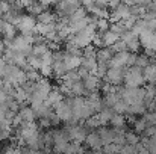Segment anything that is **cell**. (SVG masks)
I'll return each mask as SVG.
<instances>
[{"mask_svg": "<svg viewBox=\"0 0 156 154\" xmlns=\"http://www.w3.org/2000/svg\"><path fill=\"white\" fill-rule=\"evenodd\" d=\"M144 82H146V79H144V74H143V68L132 65L130 68L126 70V74H124L126 86H143Z\"/></svg>", "mask_w": 156, "mask_h": 154, "instance_id": "obj_1", "label": "cell"}, {"mask_svg": "<svg viewBox=\"0 0 156 154\" xmlns=\"http://www.w3.org/2000/svg\"><path fill=\"white\" fill-rule=\"evenodd\" d=\"M37 18L30 14V15H20V23L17 24V29L23 33V35H34L35 27H37Z\"/></svg>", "mask_w": 156, "mask_h": 154, "instance_id": "obj_2", "label": "cell"}, {"mask_svg": "<svg viewBox=\"0 0 156 154\" xmlns=\"http://www.w3.org/2000/svg\"><path fill=\"white\" fill-rule=\"evenodd\" d=\"M126 70L127 68H114V67H109L108 68V73H106V80L111 83V85H121L124 82V74H126Z\"/></svg>", "mask_w": 156, "mask_h": 154, "instance_id": "obj_3", "label": "cell"}, {"mask_svg": "<svg viewBox=\"0 0 156 154\" xmlns=\"http://www.w3.org/2000/svg\"><path fill=\"white\" fill-rule=\"evenodd\" d=\"M55 113L61 118V121H64V122H67L71 116H73V109H71V104L70 101L67 100V98H64L62 101H59L55 107Z\"/></svg>", "mask_w": 156, "mask_h": 154, "instance_id": "obj_4", "label": "cell"}, {"mask_svg": "<svg viewBox=\"0 0 156 154\" xmlns=\"http://www.w3.org/2000/svg\"><path fill=\"white\" fill-rule=\"evenodd\" d=\"M132 51L124 50V51H117L114 53L112 59L109 60V67H114V68H127V60H129V56H130Z\"/></svg>", "mask_w": 156, "mask_h": 154, "instance_id": "obj_5", "label": "cell"}, {"mask_svg": "<svg viewBox=\"0 0 156 154\" xmlns=\"http://www.w3.org/2000/svg\"><path fill=\"white\" fill-rule=\"evenodd\" d=\"M129 15H130V6L121 2V3L112 11V14L109 15V21L117 23V21H121V20L127 18Z\"/></svg>", "mask_w": 156, "mask_h": 154, "instance_id": "obj_6", "label": "cell"}, {"mask_svg": "<svg viewBox=\"0 0 156 154\" xmlns=\"http://www.w3.org/2000/svg\"><path fill=\"white\" fill-rule=\"evenodd\" d=\"M67 133H68V138H70V141H76V142H85V139H87V130L83 128V127H80V125H77V124H74V125H68L67 127Z\"/></svg>", "mask_w": 156, "mask_h": 154, "instance_id": "obj_7", "label": "cell"}, {"mask_svg": "<svg viewBox=\"0 0 156 154\" xmlns=\"http://www.w3.org/2000/svg\"><path fill=\"white\" fill-rule=\"evenodd\" d=\"M85 144L93 150V151H96V153H99V151H103V141H102V138H100V133H96V132H93V133H90V135H87V139H85Z\"/></svg>", "mask_w": 156, "mask_h": 154, "instance_id": "obj_8", "label": "cell"}, {"mask_svg": "<svg viewBox=\"0 0 156 154\" xmlns=\"http://www.w3.org/2000/svg\"><path fill=\"white\" fill-rule=\"evenodd\" d=\"M64 63H65L67 70H77V68L82 65V56H79V54H71V53L65 51Z\"/></svg>", "mask_w": 156, "mask_h": 154, "instance_id": "obj_9", "label": "cell"}, {"mask_svg": "<svg viewBox=\"0 0 156 154\" xmlns=\"http://www.w3.org/2000/svg\"><path fill=\"white\" fill-rule=\"evenodd\" d=\"M155 38H156V33L153 30H150V29H144L140 33V41H141V46L144 49H150L153 41H155Z\"/></svg>", "mask_w": 156, "mask_h": 154, "instance_id": "obj_10", "label": "cell"}, {"mask_svg": "<svg viewBox=\"0 0 156 154\" xmlns=\"http://www.w3.org/2000/svg\"><path fill=\"white\" fill-rule=\"evenodd\" d=\"M100 79L96 76V74H90L87 79H83V85H85V89L87 92H93V91H97L100 88Z\"/></svg>", "mask_w": 156, "mask_h": 154, "instance_id": "obj_11", "label": "cell"}, {"mask_svg": "<svg viewBox=\"0 0 156 154\" xmlns=\"http://www.w3.org/2000/svg\"><path fill=\"white\" fill-rule=\"evenodd\" d=\"M96 115H97V118H99V121H100V125H106V124L111 122V118H112V115H114V109L109 107V106H105L103 109H102L100 112H97Z\"/></svg>", "mask_w": 156, "mask_h": 154, "instance_id": "obj_12", "label": "cell"}, {"mask_svg": "<svg viewBox=\"0 0 156 154\" xmlns=\"http://www.w3.org/2000/svg\"><path fill=\"white\" fill-rule=\"evenodd\" d=\"M77 80H82V79H80L79 73L74 71V70H68V71L61 77V83H64V85H67V86H71V85H73L74 82H77Z\"/></svg>", "mask_w": 156, "mask_h": 154, "instance_id": "obj_13", "label": "cell"}, {"mask_svg": "<svg viewBox=\"0 0 156 154\" xmlns=\"http://www.w3.org/2000/svg\"><path fill=\"white\" fill-rule=\"evenodd\" d=\"M97 60L99 62H102V63H109V60L112 59V56H114V51L111 47H102V49H99L97 50Z\"/></svg>", "mask_w": 156, "mask_h": 154, "instance_id": "obj_14", "label": "cell"}, {"mask_svg": "<svg viewBox=\"0 0 156 154\" xmlns=\"http://www.w3.org/2000/svg\"><path fill=\"white\" fill-rule=\"evenodd\" d=\"M102 39H103V46L105 47H111L112 44H115L118 39H120V35H117L115 32H112L111 29L106 30L102 33Z\"/></svg>", "mask_w": 156, "mask_h": 154, "instance_id": "obj_15", "label": "cell"}, {"mask_svg": "<svg viewBox=\"0 0 156 154\" xmlns=\"http://www.w3.org/2000/svg\"><path fill=\"white\" fill-rule=\"evenodd\" d=\"M62 100H64V94H62L59 89H52L50 94H49V97H47V100H46V103H47L50 107H55L58 103L62 101Z\"/></svg>", "mask_w": 156, "mask_h": 154, "instance_id": "obj_16", "label": "cell"}, {"mask_svg": "<svg viewBox=\"0 0 156 154\" xmlns=\"http://www.w3.org/2000/svg\"><path fill=\"white\" fill-rule=\"evenodd\" d=\"M146 109H147V106H146L144 101L132 103V104L127 106V113L129 115H141V113L146 112Z\"/></svg>", "mask_w": 156, "mask_h": 154, "instance_id": "obj_17", "label": "cell"}, {"mask_svg": "<svg viewBox=\"0 0 156 154\" xmlns=\"http://www.w3.org/2000/svg\"><path fill=\"white\" fill-rule=\"evenodd\" d=\"M18 113L21 115L23 121H35V118H37L35 110L32 109V106H30V107H27V106H21L20 110H18Z\"/></svg>", "mask_w": 156, "mask_h": 154, "instance_id": "obj_18", "label": "cell"}, {"mask_svg": "<svg viewBox=\"0 0 156 154\" xmlns=\"http://www.w3.org/2000/svg\"><path fill=\"white\" fill-rule=\"evenodd\" d=\"M37 21L38 23H44V24H50L56 21V15L50 11H43L40 15H37Z\"/></svg>", "mask_w": 156, "mask_h": 154, "instance_id": "obj_19", "label": "cell"}, {"mask_svg": "<svg viewBox=\"0 0 156 154\" xmlns=\"http://www.w3.org/2000/svg\"><path fill=\"white\" fill-rule=\"evenodd\" d=\"M143 74H144V79L146 82H153L156 77V63H149L146 68H143Z\"/></svg>", "mask_w": 156, "mask_h": 154, "instance_id": "obj_20", "label": "cell"}, {"mask_svg": "<svg viewBox=\"0 0 156 154\" xmlns=\"http://www.w3.org/2000/svg\"><path fill=\"white\" fill-rule=\"evenodd\" d=\"M67 71H68V70H67L64 60H55V62H53V74H55L58 79H61Z\"/></svg>", "mask_w": 156, "mask_h": 154, "instance_id": "obj_21", "label": "cell"}, {"mask_svg": "<svg viewBox=\"0 0 156 154\" xmlns=\"http://www.w3.org/2000/svg\"><path fill=\"white\" fill-rule=\"evenodd\" d=\"M100 133V138L103 141V144H109V142H114V138H115V132L111 130V128H106V127H102L99 130Z\"/></svg>", "mask_w": 156, "mask_h": 154, "instance_id": "obj_22", "label": "cell"}, {"mask_svg": "<svg viewBox=\"0 0 156 154\" xmlns=\"http://www.w3.org/2000/svg\"><path fill=\"white\" fill-rule=\"evenodd\" d=\"M15 32H17V26L15 24H12V23H9V21H6V24H5V29H3V36L6 38V39H14L15 38Z\"/></svg>", "mask_w": 156, "mask_h": 154, "instance_id": "obj_23", "label": "cell"}, {"mask_svg": "<svg viewBox=\"0 0 156 154\" xmlns=\"http://www.w3.org/2000/svg\"><path fill=\"white\" fill-rule=\"evenodd\" d=\"M109 124H112V127H124V125H126L124 113H117V112H114V115H112Z\"/></svg>", "mask_w": 156, "mask_h": 154, "instance_id": "obj_24", "label": "cell"}, {"mask_svg": "<svg viewBox=\"0 0 156 154\" xmlns=\"http://www.w3.org/2000/svg\"><path fill=\"white\" fill-rule=\"evenodd\" d=\"M27 63L32 67V68H35V70H38L40 71V68H41V65H43V60H41V56H38V54H34V53H30L29 56H27Z\"/></svg>", "mask_w": 156, "mask_h": 154, "instance_id": "obj_25", "label": "cell"}, {"mask_svg": "<svg viewBox=\"0 0 156 154\" xmlns=\"http://www.w3.org/2000/svg\"><path fill=\"white\" fill-rule=\"evenodd\" d=\"M70 89H71V95H83V94L87 92L85 85H83V82H80V80L74 82V83L70 86Z\"/></svg>", "mask_w": 156, "mask_h": 154, "instance_id": "obj_26", "label": "cell"}, {"mask_svg": "<svg viewBox=\"0 0 156 154\" xmlns=\"http://www.w3.org/2000/svg\"><path fill=\"white\" fill-rule=\"evenodd\" d=\"M127 106H129V103L124 101L123 98H120L118 101L112 106V109H114V112H117V113H127Z\"/></svg>", "mask_w": 156, "mask_h": 154, "instance_id": "obj_27", "label": "cell"}, {"mask_svg": "<svg viewBox=\"0 0 156 154\" xmlns=\"http://www.w3.org/2000/svg\"><path fill=\"white\" fill-rule=\"evenodd\" d=\"M96 27H97V30H99L100 33H103L106 30H109L111 24L108 23V18H97V20H96Z\"/></svg>", "mask_w": 156, "mask_h": 154, "instance_id": "obj_28", "label": "cell"}, {"mask_svg": "<svg viewBox=\"0 0 156 154\" xmlns=\"http://www.w3.org/2000/svg\"><path fill=\"white\" fill-rule=\"evenodd\" d=\"M83 151H85V150L80 147V142H76V141L68 142L67 150H65V153H83Z\"/></svg>", "mask_w": 156, "mask_h": 154, "instance_id": "obj_29", "label": "cell"}, {"mask_svg": "<svg viewBox=\"0 0 156 154\" xmlns=\"http://www.w3.org/2000/svg\"><path fill=\"white\" fill-rule=\"evenodd\" d=\"M109 29H111L112 32H115L117 35H120V36H121V35H123V33H124V32L127 30V29H126V26L123 24V21H117V23H112Z\"/></svg>", "mask_w": 156, "mask_h": 154, "instance_id": "obj_30", "label": "cell"}, {"mask_svg": "<svg viewBox=\"0 0 156 154\" xmlns=\"http://www.w3.org/2000/svg\"><path fill=\"white\" fill-rule=\"evenodd\" d=\"M87 17V9L83 8H76L74 12L68 17V20H80V18H85Z\"/></svg>", "mask_w": 156, "mask_h": 154, "instance_id": "obj_31", "label": "cell"}, {"mask_svg": "<svg viewBox=\"0 0 156 154\" xmlns=\"http://www.w3.org/2000/svg\"><path fill=\"white\" fill-rule=\"evenodd\" d=\"M149 63H150V57H149L147 54L136 56V60H135V65H136V67H140V68H146Z\"/></svg>", "mask_w": 156, "mask_h": 154, "instance_id": "obj_32", "label": "cell"}, {"mask_svg": "<svg viewBox=\"0 0 156 154\" xmlns=\"http://www.w3.org/2000/svg\"><path fill=\"white\" fill-rule=\"evenodd\" d=\"M85 125H87L88 128H97V127H100V121H99L97 115H93V116L87 118V119H85Z\"/></svg>", "mask_w": 156, "mask_h": 154, "instance_id": "obj_33", "label": "cell"}, {"mask_svg": "<svg viewBox=\"0 0 156 154\" xmlns=\"http://www.w3.org/2000/svg\"><path fill=\"white\" fill-rule=\"evenodd\" d=\"M47 50H49V46H47V43H40V44H35V46H34L32 53H34V54H38V56H41V54H44V53H46Z\"/></svg>", "mask_w": 156, "mask_h": 154, "instance_id": "obj_34", "label": "cell"}, {"mask_svg": "<svg viewBox=\"0 0 156 154\" xmlns=\"http://www.w3.org/2000/svg\"><path fill=\"white\" fill-rule=\"evenodd\" d=\"M27 11H29L32 15H40V14L44 11V6H43L40 2H38V3H35V2H34V3L27 8Z\"/></svg>", "mask_w": 156, "mask_h": 154, "instance_id": "obj_35", "label": "cell"}, {"mask_svg": "<svg viewBox=\"0 0 156 154\" xmlns=\"http://www.w3.org/2000/svg\"><path fill=\"white\" fill-rule=\"evenodd\" d=\"M26 76H27V80H30V82H37V80L41 79V73H38V70H35V68L27 70Z\"/></svg>", "mask_w": 156, "mask_h": 154, "instance_id": "obj_36", "label": "cell"}, {"mask_svg": "<svg viewBox=\"0 0 156 154\" xmlns=\"http://www.w3.org/2000/svg\"><path fill=\"white\" fill-rule=\"evenodd\" d=\"M141 49V41H140V38H135V39H132L130 43H127V50L132 51V53H138Z\"/></svg>", "mask_w": 156, "mask_h": 154, "instance_id": "obj_37", "label": "cell"}, {"mask_svg": "<svg viewBox=\"0 0 156 154\" xmlns=\"http://www.w3.org/2000/svg\"><path fill=\"white\" fill-rule=\"evenodd\" d=\"M126 142H127V144H132V145H136V144L140 142L138 133H136V132H129V133H126Z\"/></svg>", "mask_w": 156, "mask_h": 154, "instance_id": "obj_38", "label": "cell"}, {"mask_svg": "<svg viewBox=\"0 0 156 154\" xmlns=\"http://www.w3.org/2000/svg\"><path fill=\"white\" fill-rule=\"evenodd\" d=\"M111 49H112V51H114V53H117V51H124V50H127V44H126V43H124V41L120 38L115 44H112V46H111Z\"/></svg>", "mask_w": 156, "mask_h": 154, "instance_id": "obj_39", "label": "cell"}, {"mask_svg": "<svg viewBox=\"0 0 156 154\" xmlns=\"http://www.w3.org/2000/svg\"><path fill=\"white\" fill-rule=\"evenodd\" d=\"M40 73H41L43 77H47V79L52 77L53 76V65H41Z\"/></svg>", "mask_w": 156, "mask_h": 154, "instance_id": "obj_40", "label": "cell"}, {"mask_svg": "<svg viewBox=\"0 0 156 154\" xmlns=\"http://www.w3.org/2000/svg\"><path fill=\"white\" fill-rule=\"evenodd\" d=\"M41 60H43V65H53V51L47 50L44 54H41Z\"/></svg>", "mask_w": 156, "mask_h": 154, "instance_id": "obj_41", "label": "cell"}, {"mask_svg": "<svg viewBox=\"0 0 156 154\" xmlns=\"http://www.w3.org/2000/svg\"><path fill=\"white\" fill-rule=\"evenodd\" d=\"M133 125H135V132L136 133H143L146 128H147V122H146V119L143 118V119H140V121H135L133 122Z\"/></svg>", "mask_w": 156, "mask_h": 154, "instance_id": "obj_42", "label": "cell"}, {"mask_svg": "<svg viewBox=\"0 0 156 154\" xmlns=\"http://www.w3.org/2000/svg\"><path fill=\"white\" fill-rule=\"evenodd\" d=\"M11 9V0H0V14H6Z\"/></svg>", "mask_w": 156, "mask_h": 154, "instance_id": "obj_43", "label": "cell"}, {"mask_svg": "<svg viewBox=\"0 0 156 154\" xmlns=\"http://www.w3.org/2000/svg\"><path fill=\"white\" fill-rule=\"evenodd\" d=\"M6 60L3 57H0V77H5V73H6Z\"/></svg>", "mask_w": 156, "mask_h": 154, "instance_id": "obj_44", "label": "cell"}, {"mask_svg": "<svg viewBox=\"0 0 156 154\" xmlns=\"http://www.w3.org/2000/svg\"><path fill=\"white\" fill-rule=\"evenodd\" d=\"M17 2H18V3L23 6V8H26V9H27V8H29V6H30V5H32L35 0H17Z\"/></svg>", "mask_w": 156, "mask_h": 154, "instance_id": "obj_45", "label": "cell"}, {"mask_svg": "<svg viewBox=\"0 0 156 154\" xmlns=\"http://www.w3.org/2000/svg\"><path fill=\"white\" fill-rule=\"evenodd\" d=\"M120 3H121V0H108V6L112 8V9H115Z\"/></svg>", "mask_w": 156, "mask_h": 154, "instance_id": "obj_46", "label": "cell"}, {"mask_svg": "<svg viewBox=\"0 0 156 154\" xmlns=\"http://www.w3.org/2000/svg\"><path fill=\"white\" fill-rule=\"evenodd\" d=\"M80 3H82L83 6H87V8H90V6H93V5L96 3V0H80Z\"/></svg>", "mask_w": 156, "mask_h": 154, "instance_id": "obj_47", "label": "cell"}, {"mask_svg": "<svg viewBox=\"0 0 156 154\" xmlns=\"http://www.w3.org/2000/svg\"><path fill=\"white\" fill-rule=\"evenodd\" d=\"M5 50H6V44H5V39H0V51L3 53Z\"/></svg>", "mask_w": 156, "mask_h": 154, "instance_id": "obj_48", "label": "cell"}, {"mask_svg": "<svg viewBox=\"0 0 156 154\" xmlns=\"http://www.w3.org/2000/svg\"><path fill=\"white\" fill-rule=\"evenodd\" d=\"M5 24H6V20H5V18H0V32H3Z\"/></svg>", "mask_w": 156, "mask_h": 154, "instance_id": "obj_49", "label": "cell"}, {"mask_svg": "<svg viewBox=\"0 0 156 154\" xmlns=\"http://www.w3.org/2000/svg\"><path fill=\"white\" fill-rule=\"evenodd\" d=\"M0 54H2V51H0Z\"/></svg>", "mask_w": 156, "mask_h": 154, "instance_id": "obj_50", "label": "cell"}, {"mask_svg": "<svg viewBox=\"0 0 156 154\" xmlns=\"http://www.w3.org/2000/svg\"><path fill=\"white\" fill-rule=\"evenodd\" d=\"M0 150H2V148H0Z\"/></svg>", "mask_w": 156, "mask_h": 154, "instance_id": "obj_51", "label": "cell"}]
</instances>
